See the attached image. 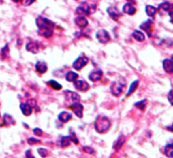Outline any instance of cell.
<instances>
[{
	"mask_svg": "<svg viewBox=\"0 0 173 158\" xmlns=\"http://www.w3.org/2000/svg\"><path fill=\"white\" fill-rule=\"evenodd\" d=\"M107 13H108L109 16H110L113 20H118V19L122 16V13L114 6H109L108 8H107Z\"/></svg>",
	"mask_w": 173,
	"mask_h": 158,
	"instance_id": "obj_10",
	"label": "cell"
},
{
	"mask_svg": "<svg viewBox=\"0 0 173 158\" xmlns=\"http://www.w3.org/2000/svg\"><path fill=\"white\" fill-rule=\"evenodd\" d=\"M140 27H141V29L146 31V33H148L149 37H150V35H152V29H153V27H154V22H153L152 19H148L147 21L143 22L142 25H140Z\"/></svg>",
	"mask_w": 173,
	"mask_h": 158,
	"instance_id": "obj_8",
	"label": "cell"
},
{
	"mask_svg": "<svg viewBox=\"0 0 173 158\" xmlns=\"http://www.w3.org/2000/svg\"><path fill=\"white\" fill-rule=\"evenodd\" d=\"M70 108L73 110L75 114H76L78 118H82L83 116V110H84V106L80 104V102H74L70 106Z\"/></svg>",
	"mask_w": 173,
	"mask_h": 158,
	"instance_id": "obj_6",
	"label": "cell"
},
{
	"mask_svg": "<svg viewBox=\"0 0 173 158\" xmlns=\"http://www.w3.org/2000/svg\"><path fill=\"white\" fill-rule=\"evenodd\" d=\"M25 157L27 158H35V157H33V155L31 154V150H27V151H25Z\"/></svg>",
	"mask_w": 173,
	"mask_h": 158,
	"instance_id": "obj_38",
	"label": "cell"
},
{
	"mask_svg": "<svg viewBox=\"0 0 173 158\" xmlns=\"http://www.w3.org/2000/svg\"><path fill=\"white\" fill-rule=\"evenodd\" d=\"M35 0H22V3H23L25 5H27H27L33 4V3L35 2Z\"/></svg>",
	"mask_w": 173,
	"mask_h": 158,
	"instance_id": "obj_37",
	"label": "cell"
},
{
	"mask_svg": "<svg viewBox=\"0 0 173 158\" xmlns=\"http://www.w3.org/2000/svg\"><path fill=\"white\" fill-rule=\"evenodd\" d=\"M71 141L69 139V136H61L59 138V146H61L62 148H66L68 146H70Z\"/></svg>",
	"mask_w": 173,
	"mask_h": 158,
	"instance_id": "obj_21",
	"label": "cell"
},
{
	"mask_svg": "<svg viewBox=\"0 0 173 158\" xmlns=\"http://www.w3.org/2000/svg\"><path fill=\"white\" fill-rule=\"evenodd\" d=\"M74 87L80 91H87L89 89V84L85 80H75Z\"/></svg>",
	"mask_w": 173,
	"mask_h": 158,
	"instance_id": "obj_9",
	"label": "cell"
},
{
	"mask_svg": "<svg viewBox=\"0 0 173 158\" xmlns=\"http://www.w3.org/2000/svg\"><path fill=\"white\" fill-rule=\"evenodd\" d=\"M20 110L25 116H31L33 112V106L27 102H21L20 104Z\"/></svg>",
	"mask_w": 173,
	"mask_h": 158,
	"instance_id": "obj_13",
	"label": "cell"
},
{
	"mask_svg": "<svg viewBox=\"0 0 173 158\" xmlns=\"http://www.w3.org/2000/svg\"><path fill=\"white\" fill-rule=\"evenodd\" d=\"M13 1H14V2H19V1H22V0H13Z\"/></svg>",
	"mask_w": 173,
	"mask_h": 158,
	"instance_id": "obj_41",
	"label": "cell"
},
{
	"mask_svg": "<svg viewBox=\"0 0 173 158\" xmlns=\"http://www.w3.org/2000/svg\"><path fill=\"white\" fill-rule=\"evenodd\" d=\"M96 39L101 44H106V43H108L110 41V35H109L108 31L101 29L96 31Z\"/></svg>",
	"mask_w": 173,
	"mask_h": 158,
	"instance_id": "obj_4",
	"label": "cell"
},
{
	"mask_svg": "<svg viewBox=\"0 0 173 158\" xmlns=\"http://www.w3.org/2000/svg\"><path fill=\"white\" fill-rule=\"evenodd\" d=\"M172 8H173L172 4H171L170 2H168V1L160 3V4H159V6H158L159 10L165 11V12L167 11V12H168V14H169V16H170V18H171V12H172Z\"/></svg>",
	"mask_w": 173,
	"mask_h": 158,
	"instance_id": "obj_12",
	"label": "cell"
},
{
	"mask_svg": "<svg viewBox=\"0 0 173 158\" xmlns=\"http://www.w3.org/2000/svg\"><path fill=\"white\" fill-rule=\"evenodd\" d=\"M146 106H147V99H143L141 101H138L135 104V106L141 110H144L146 108Z\"/></svg>",
	"mask_w": 173,
	"mask_h": 158,
	"instance_id": "obj_30",
	"label": "cell"
},
{
	"mask_svg": "<svg viewBox=\"0 0 173 158\" xmlns=\"http://www.w3.org/2000/svg\"><path fill=\"white\" fill-rule=\"evenodd\" d=\"M37 153L41 155V157L46 158L49 155V150L46 149V148H39V149H37Z\"/></svg>",
	"mask_w": 173,
	"mask_h": 158,
	"instance_id": "obj_31",
	"label": "cell"
},
{
	"mask_svg": "<svg viewBox=\"0 0 173 158\" xmlns=\"http://www.w3.org/2000/svg\"><path fill=\"white\" fill-rule=\"evenodd\" d=\"M133 37L138 42H143L145 41V35L141 31H133Z\"/></svg>",
	"mask_w": 173,
	"mask_h": 158,
	"instance_id": "obj_25",
	"label": "cell"
},
{
	"mask_svg": "<svg viewBox=\"0 0 173 158\" xmlns=\"http://www.w3.org/2000/svg\"><path fill=\"white\" fill-rule=\"evenodd\" d=\"M125 87H126V80L121 77L118 80H115L111 83L110 92L114 96H120L123 93V90H124Z\"/></svg>",
	"mask_w": 173,
	"mask_h": 158,
	"instance_id": "obj_2",
	"label": "cell"
},
{
	"mask_svg": "<svg viewBox=\"0 0 173 158\" xmlns=\"http://www.w3.org/2000/svg\"><path fill=\"white\" fill-rule=\"evenodd\" d=\"M167 129H168V131L172 132V128H171V126H170V127H168V128H167Z\"/></svg>",
	"mask_w": 173,
	"mask_h": 158,
	"instance_id": "obj_40",
	"label": "cell"
},
{
	"mask_svg": "<svg viewBox=\"0 0 173 158\" xmlns=\"http://www.w3.org/2000/svg\"><path fill=\"white\" fill-rule=\"evenodd\" d=\"M8 52H9V48H8V45H5L2 49H1V57L3 59L6 58L8 56Z\"/></svg>",
	"mask_w": 173,
	"mask_h": 158,
	"instance_id": "obj_32",
	"label": "cell"
},
{
	"mask_svg": "<svg viewBox=\"0 0 173 158\" xmlns=\"http://www.w3.org/2000/svg\"><path fill=\"white\" fill-rule=\"evenodd\" d=\"M110 126H111L110 120L107 116H98L94 122V129L99 134L106 133L109 128H110Z\"/></svg>",
	"mask_w": 173,
	"mask_h": 158,
	"instance_id": "obj_1",
	"label": "cell"
},
{
	"mask_svg": "<svg viewBox=\"0 0 173 158\" xmlns=\"http://www.w3.org/2000/svg\"><path fill=\"white\" fill-rule=\"evenodd\" d=\"M127 1H129V2H131V1H135V0H127Z\"/></svg>",
	"mask_w": 173,
	"mask_h": 158,
	"instance_id": "obj_42",
	"label": "cell"
},
{
	"mask_svg": "<svg viewBox=\"0 0 173 158\" xmlns=\"http://www.w3.org/2000/svg\"><path fill=\"white\" fill-rule=\"evenodd\" d=\"M64 94H65L66 99L68 100V101L72 102V104H74V102H79V100H80V95H79L78 93H76V92L66 90V91L64 92Z\"/></svg>",
	"mask_w": 173,
	"mask_h": 158,
	"instance_id": "obj_7",
	"label": "cell"
},
{
	"mask_svg": "<svg viewBox=\"0 0 173 158\" xmlns=\"http://www.w3.org/2000/svg\"><path fill=\"white\" fill-rule=\"evenodd\" d=\"M27 143L29 145H33V144H41L42 141L40 139H37V138H33V137H29L27 139Z\"/></svg>",
	"mask_w": 173,
	"mask_h": 158,
	"instance_id": "obj_33",
	"label": "cell"
},
{
	"mask_svg": "<svg viewBox=\"0 0 173 158\" xmlns=\"http://www.w3.org/2000/svg\"><path fill=\"white\" fill-rule=\"evenodd\" d=\"M11 124H14V120L11 118V116L9 114H4L3 116V123H2V126H9Z\"/></svg>",
	"mask_w": 173,
	"mask_h": 158,
	"instance_id": "obj_26",
	"label": "cell"
},
{
	"mask_svg": "<svg viewBox=\"0 0 173 158\" xmlns=\"http://www.w3.org/2000/svg\"><path fill=\"white\" fill-rule=\"evenodd\" d=\"M87 63H88V58H87L86 56H80L73 62L72 66L75 70L79 71V70H81L85 65H87Z\"/></svg>",
	"mask_w": 173,
	"mask_h": 158,
	"instance_id": "obj_5",
	"label": "cell"
},
{
	"mask_svg": "<svg viewBox=\"0 0 173 158\" xmlns=\"http://www.w3.org/2000/svg\"><path fill=\"white\" fill-rule=\"evenodd\" d=\"M58 118L60 120V122L62 123H67L68 121H70L71 118H72V114H70L69 112H61L58 116Z\"/></svg>",
	"mask_w": 173,
	"mask_h": 158,
	"instance_id": "obj_19",
	"label": "cell"
},
{
	"mask_svg": "<svg viewBox=\"0 0 173 158\" xmlns=\"http://www.w3.org/2000/svg\"><path fill=\"white\" fill-rule=\"evenodd\" d=\"M78 78V74L74 71H68L66 73V80L69 82H74Z\"/></svg>",
	"mask_w": 173,
	"mask_h": 158,
	"instance_id": "obj_23",
	"label": "cell"
},
{
	"mask_svg": "<svg viewBox=\"0 0 173 158\" xmlns=\"http://www.w3.org/2000/svg\"><path fill=\"white\" fill-rule=\"evenodd\" d=\"M163 68H164L165 72L168 74H171L173 72V62L171 59H165L163 60Z\"/></svg>",
	"mask_w": 173,
	"mask_h": 158,
	"instance_id": "obj_15",
	"label": "cell"
},
{
	"mask_svg": "<svg viewBox=\"0 0 173 158\" xmlns=\"http://www.w3.org/2000/svg\"><path fill=\"white\" fill-rule=\"evenodd\" d=\"M75 23L80 29H84V27H86L88 25V20H87L85 16H77L75 18Z\"/></svg>",
	"mask_w": 173,
	"mask_h": 158,
	"instance_id": "obj_16",
	"label": "cell"
},
{
	"mask_svg": "<svg viewBox=\"0 0 173 158\" xmlns=\"http://www.w3.org/2000/svg\"><path fill=\"white\" fill-rule=\"evenodd\" d=\"M83 151L86 152V153H88V154H93V153H95L94 149H92L91 147H88V146H84V147H83Z\"/></svg>",
	"mask_w": 173,
	"mask_h": 158,
	"instance_id": "obj_35",
	"label": "cell"
},
{
	"mask_svg": "<svg viewBox=\"0 0 173 158\" xmlns=\"http://www.w3.org/2000/svg\"><path fill=\"white\" fill-rule=\"evenodd\" d=\"M33 134L41 137V136H43V131H42L40 128H35V129H33Z\"/></svg>",
	"mask_w": 173,
	"mask_h": 158,
	"instance_id": "obj_36",
	"label": "cell"
},
{
	"mask_svg": "<svg viewBox=\"0 0 173 158\" xmlns=\"http://www.w3.org/2000/svg\"><path fill=\"white\" fill-rule=\"evenodd\" d=\"M39 35L45 37H51L53 35V31L51 29H39Z\"/></svg>",
	"mask_w": 173,
	"mask_h": 158,
	"instance_id": "obj_28",
	"label": "cell"
},
{
	"mask_svg": "<svg viewBox=\"0 0 173 158\" xmlns=\"http://www.w3.org/2000/svg\"><path fill=\"white\" fill-rule=\"evenodd\" d=\"M35 22H37L39 29H51V31H53V29L55 27V23L53 21L44 16H37L35 19Z\"/></svg>",
	"mask_w": 173,
	"mask_h": 158,
	"instance_id": "obj_3",
	"label": "cell"
},
{
	"mask_svg": "<svg viewBox=\"0 0 173 158\" xmlns=\"http://www.w3.org/2000/svg\"><path fill=\"white\" fill-rule=\"evenodd\" d=\"M35 70H37V72H39L40 74L46 73L48 70L47 64H46L45 62H43V61H37V62L35 63Z\"/></svg>",
	"mask_w": 173,
	"mask_h": 158,
	"instance_id": "obj_17",
	"label": "cell"
},
{
	"mask_svg": "<svg viewBox=\"0 0 173 158\" xmlns=\"http://www.w3.org/2000/svg\"><path fill=\"white\" fill-rule=\"evenodd\" d=\"M70 133H71V135L69 136V139H70V141H71V142H73V143H74V144H79V140L77 139V137H76V136H75L74 132L71 131Z\"/></svg>",
	"mask_w": 173,
	"mask_h": 158,
	"instance_id": "obj_34",
	"label": "cell"
},
{
	"mask_svg": "<svg viewBox=\"0 0 173 158\" xmlns=\"http://www.w3.org/2000/svg\"><path fill=\"white\" fill-rule=\"evenodd\" d=\"M138 85H139V80H135V81L133 82L132 84H131L130 89H129L128 93H127V96H130L131 94L133 93V92H135V90L137 89V87H138Z\"/></svg>",
	"mask_w": 173,
	"mask_h": 158,
	"instance_id": "obj_29",
	"label": "cell"
},
{
	"mask_svg": "<svg viewBox=\"0 0 173 158\" xmlns=\"http://www.w3.org/2000/svg\"><path fill=\"white\" fill-rule=\"evenodd\" d=\"M164 154L168 158L173 157V144L172 143H168L164 147Z\"/></svg>",
	"mask_w": 173,
	"mask_h": 158,
	"instance_id": "obj_22",
	"label": "cell"
},
{
	"mask_svg": "<svg viewBox=\"0 0 173 158\" xmlns=\"http://www.w3.org/2000/svg\"><path fill=\"white\" fill-rule=\"evenodd\" d=\"M25 49H27V50L29 51V52L35 54V53L39 52V50H40V45L37 44V42H29V43L27 44V46H25Z\"/></svg>",
	"mask_w": 173,
	"mask_h": 158,
	"instance_id": "obj_14",
	"label": "cell"
},
{
	"mask_svg": "<svg viewBox=\"0 0 173 158\" xmlns=\"http://www.w3.org/2000/svg\"><path fill=\"white\" fill-rule=\"evenodd\" d=\"M168 100L170 102V104H172V90H170L168 93Z\"/></svg>",
	"mask_w": 173,
	"mask_h": 158,
	"instance_id": "obj_39",
	"label": "cell"
},
{
	"mask_svg": "<svg viewBox=\"0 0 173 158\" xmlns=\"http://www.w3.org/2000/svg\"><path fill=\"white\" fill-rule=\"evenodd\" d=\"M48 85H49L50 87L53 88V89H55V90L62 89V85H61L60 83H58L57 81H55V80H49V81H48Z\"/></svg>",
	"mask_w": 173,
	"mask_h": 158,
	"instance_id": "obj_27",
	"label": "cell"
},
{
	"mask_svg": "<svg viewBox=\"0 0 173 158\" xmlns=\"http://www.w3.org/2000/svg\"><path fill=\"white\" fill-rule=\"evenodd\" d=\"M146 13L149 17H152L153 18L157 13V8L154 6H152V5H147L146 6Z\"/></svg>",
	"mask_w": 173,
	"mask_h": 158,
	"instance_id": "obj_24",
	"label": "cell"
},
{
	"mask_svg": "<svg viewBox=\"0 0 173 158\" xmlns=\"http://www.w3.org/2000/svg\"><path fill=\"white\" fill-rule=\"evenodd\" d=\"M125 142H126V137H125L124 135H121L120 137L116 139V141L114 142V144H113V149L116 150V151L120 150L121 148L124 146Z\"/></svg>",
	"mask_w": 173,
	"mask_h": 158,
	"instance_id": "obj_20",
	"label": "cell"
},
{
	"mask_svg": "<svg viewBox=\"0 0 173 158\" xmlns=\"http://www.w3.org/2000/svg\"><path fill=\"white\" fill-rule=\"evenodd\" d=\"M136 10H137L136 7H135L132 3H127V4H125L124 6H123V11L129 15L135 14V13H136Z\"/></svg>",
	"mask_w": 173,
	"mask_h": 158,
	"instance_id": "obj_18",
	"label": "cell"
},
{
	"mask_svg": "<svg viewBox=\"0 0 173 158\" xmlns=\"http://www.w3.org/2000/svg\"><path fill=\"white\" fill-rule=\"evenodd\" d=\"M101 77H102V71H101L100 69H97V70H94V71H92V72L89 73L88 78L90 79L91 81L96 82V81H99V80H100Z\"/></svg>",
	"mask_w": 173,
	"mask_h": 158,
	"instance_id": "obj_11",
	"label": "cell"
}]
</instances>
